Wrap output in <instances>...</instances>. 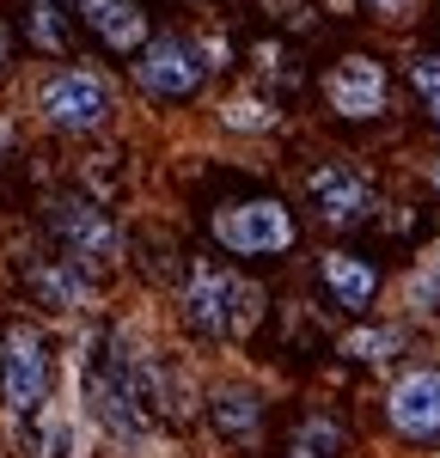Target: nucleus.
Wrapping results in <instances>:
<instances>
[{
  "instance_id": "f257e3e1",
  "label": "nucleus",
  "mask_w": 440,
  "mask_h": 458,
  "mask_svg": "<svg viewBox=\"0 0 440 458\" xmlns=\"http://www.w3.org/2000/svg\"><path fill=\"white\" fill-rule=\"evenodd\" d=\"M172 312H178L183 336H196L208 349H245L257 336V324H263V312H269V293L239 263L190 257L178 276V293H172Z\"/></svg>"
},
{
  "instance_id": "f03ea898",
  "label": "nucleus",
  "mask_w": 440,
  "mask_h": 458,
  "mask_svg": "<svg viewBox=\"0 0 440 458\" xmlns=\"http://www.w3.org/2000/svg\"><path fill=\"white\" fill-rule=\"evenodd\" d=\"M116 110H123V92L98 62H49L31 80V116L49 135L92 141L116 123Z\"/></svg>"
},
{
  "instance_id": "7ed1b4c3",
  "label": "nucleus",
  "mask_w": 440,
  "mask_h": 458,
  "mask_svg": "<svg viewBox=\"0 0 440 458\" xmlns=\"http://www.w3.org/2000/svg\"><path fill=\"white\" fill-rule=\"evenodd\" d=\"M208 245H215L220 263H282L293 245H300V214H293L288 196H220L208 208Z\"/></svg>"
},
{
  "instance_id": "20e7f679",
  "label": "nucleus",
  "mask_w": 440,
  "mask_h": 458,
  "mask_svg": "<svg viewBox=\"0 0 440 458\" xmlns=\"http://www.w3.org/2000/svg\"><path fill=\"white\" fill-rule=\"evenodd\" d=\"M43 233L55 239V257H68L73 269H86L92 282L110 276V269H123V257H129V233L110 220V208L98 196H86V190H62V196H49L43 202Z\"/></svg>"
},
{
  "instance_id": "39448f33",
  "label": "nucleus",
  "mask_w": 440,
  "mask_h": 458,
  "mask_svg": "<svg viewBox=\"0 0 440 458\" xmlns=\"http://www.w3.org/2000/svg\"><path fill=\"white\" fill-rule=\"evenodd\" d=\"M129 80H135V98L172 110V105H196L208 92L215 68L202 55V37L172 25V31H153V43L129 62Z\"/></svg>"
},
{
  "instance_id": "423d86ee",
  "label": "nucleus",
  "mask_w": 440,
  "mask_h": 458,
  "mask_svg": "<svg viewBox=\"0 0 440 458\" xmlns=\"http://www.w3.org/2000/svg\"><path fill=\"white\" fill-rule=\"evenodd\" d=\"M55 386V349H49V330L37 318H13L0 330V410L13 422H31L49 403Z\"/></svg>"
},
{
  "instance_id": "0eeeda50",
  "label": "nucleus",
  "mask_w": 440,
  "mask_h": 458,
  "mask_svg": "<svg viewBox=\"0 0 440 458\" xmlns=\"http://www.w3.org/2000/svg\"><path fill=\"white\" fill-rule=\"evenodd\" d=\"M300 183H306V202L318 214V226H330V233H355L367 220H379V208H385L379 202V183L355 159H336V153L312 159Z\"/></svg>"
},
{
  "instance_id": "6e6552de",
  "label": "nucleus",
  "mask_w": 440,
  "mask_h": 458,
  "mask_svg": "<svg viewBox=\"0 0 440 458\" xmlns=\"http://www.w3.org/2000/svg\"><path fill=\"white\" fill-rule=\"evenodd\" d=\"M318 98L349 129L355 123H385L392 116V68L379 55H367V49H349L318 73Z\"/></svg>"
},
{
  "instance_id": "1a4fd4ad",
  "label": "nucleus",
  "mask_w": 440,
  "mask_h": 458,
  "mask_svg": "<svg viewBox=\"0 0 440 458\" xmlns=\"http://www.w3.org/2000/svg\"><path fill=\"white\" fill-rule=\"evenodd\" d=\"M379 416L403 446H440V360H410L385 386Z\"/></svg>"
},
{
  "instance_id": "9d476101",
  "label": "nucleus",
  "mask_w": 440,
  "mask_h": 458,
  "mask_svg": "<svg viewBox=\"0 0 440 458\" xmlns=\"http://www.w3.org/2000/svg\"><path fill=\"white\" fill-rule=\"evenodd\" d=\"M202 422H208V434H215L220 446L245 453V446L263 440V422H269V391L251 386V379H239V373L208 379V386H202Z\"/></svg>"
},
{
  "instance_id": "9b49d317",
  "label": "nucleus",
  "mask_w": 440,
  "mask_h": 458,
  "mask_svg": "<svg viewBox=\"0 0 440 458\" xmlns=\"http://www.w3.org/2000/svg\"><path fill=\"white\" fill-rule=\"evenodd\" d=\"M312 276H318V293L330 300V312L355 318V324L373 318L379 293H385V269L373 257H361V250H349V245H325L318 263H312Z\"/></svg>"
},
{
  "instance_id": "f8f14e48",
  "label": "nucleus",
  "mask_w": 440,
  "mask_h": 458,
  "mask_svg": "<svg viewBox=\"0 0 440 458\" xmlns=\"http://www.w3.org/2000/svg\"><path fill=\"white\" fill-rule=\"evenodd\" d=\"M80 31L92 37L105 55L135 62L147 43H153V19H147L141 0H80Z\"/></svg>"
},
{
  "instance_id": "ddd939ff",
  "label": "nucleus",
  "mask_w": 440,
  "mask_h": 458,
  "mask_svg": "<svg viewBox=\"0 0 440 458\" xmlns=\"http://www.w3.org/2000/svg\"><path fill=\"white\" fill-rule=\"evenodd\" d=\"M25 293H31L43 312L73 318V312H92L98 282H92L86 269H73L68 257H37V263H25Z\"/></svg>"
},
{
  "instance_id": "4468645a",
  "label": "nucleus",
  "mask_w": 440,
  "mask_h": 458,
  "mask_svg": "<svg viewBox=\"0 0 440 458\" xmlns=\"http://www.w3.org/2000/svg\"><path fill=\"white\" fill-rule=\"evenodd\" d=\"M215 123L233 135V141H269V135L288 129V110H282V98L257 92L251 80H245V86H233V92L215 105Z\"/></svg>"
},
{
  "instance_id": "2eb2a0df",
  "label": "nucleus",
  "mask_w": 440,
  "mask_h": 458,
  "mask_svg": "<svg viewBox=\"0 0 440 458\" xmlns=\"http://www.w3.org/2000/svg\"><path fill=\"white\" fill-rule=\"evenodd\" d=\"M336 354L349 367H392V360L410 354V324L403 318H361L336 336Z\"/></svg>"
},
{
  "instance_id": "dca6fc26",
  "label": "nucleus",
  "mask_w": 440,
  "mask_h": 458,
  "mask_svg": "<svg viewBox=\"0 0 440 458\" xmlns=\"http://www.w3.org/2000/svg\"><path fill=\"white\" fill-rule=\"evenodd\" d=\"M80 0H25V43L49 62H73Z\"/></svg>"
},
{
  "instance_id": "f3484780",
  "label": "nucleus",
  "mask_w": 440,
  "mask_h": 458,
  "mask_svg": "<svg viewBox=\"0 0 440 458\" xmlns=\"http://www.w3.org/2000/svg\"><path fill=\"white\" fill-rule=\"evenodd\" d=\"M282 458H349V422L336 410H306L288 428V446Z\"/></svg>"
},
{
  "instance_id": "a211bd4d",
  "label": "nucleus",
  "mask_w": 440,
  "mask_h": 458,
  "mask_svg": "<svg viewBox=\"0 0 440 458\" xmlns=\"http://www.w3.org/2000/svg\"><path fill=\"white\" fill-rule=\"evenodd\" d=\"M398 306L403 324H440V245L422 250L398 282Z\"/></svg>"
},
{
  "instance_id": "6ab92c4d",
  "label": "nucleus",
  "mask_w": 440,
  "mask_h": 458,
  "mask_svg": "<svg viewBox=\"0 0 440 458\" xmlns=\"http://www.w3.org/2000/svg\"><path fill=\"white\" fill-rule=\"evenodd\" d=\"M251 68H257V92H269V98H288V92H300V62H293L288 43H275V37H263V43H251Z\"/></svg>"
},
{
  "instance_id": "aec40b11",
  "label": "nucleus",
  "mask_w": 440,
  "mask_h": 458,
  "mask_svg": "<svg viewBox=\"0 0 440 458\" xmlns=\"http://www.w3.org/2000/svg\"><path fill=\"white\" fill-rule=\"evenodd\" d=\"M403 80H410V92H416L422 116L440 129V49H416V55L403 62Z\"/></svg>"
},
{
  "instance_id": "412c9836",
  "label": "nucleus",
  "mask_w": 440,
  "mask_h": 458,
  "mask_svg": "<svg viewBox=\"0 0 440 458\" xmlns=\"http://www.w3.org/2000/svg\"><path fill=\"white\" fill-rule=\"evenodd\" d=\"M269 19H282L288 31H312L318 25V13H312V0H257Z\"/></svg>"
},
{
  "instance_id": "4be33fe9",
  "label": "nucleus",
  "mask_w": 440,
  "mask_h": 458,
  "mask_svg": "<svg viewBox=\"0 0 440 458\" xmlns=\"http://www.w3.org/2000/svg\"><path fill=\"white\" fill-rule=\"evenodd\" d=\"M361 13L385 19V25H410V19L422 13V0H361Z\"/></svg>"
},
{
  "instance_id": "5701e85b",
  "label": "nucleus",
  "mask_w": 440,
  "mask_h": 458,
  "mask_svg": "<svg viewBox=\"0 0 440 458\" xmlns=\"http://www.w3.org/2000/svg\"><path fill=\"white\" fill-rule=\"evenodd\" d=\"M196 37H202V55H208V68H215V73L233 68V37H226V31L208 25V31H196Z\"/></svg>"
},
{
  "instance_id": "b1692460",
  "label": "nucleus",
  "mask_w": 440,
  "mask_h": 458,
  "mask_svg": "<svg viewBox=\"0 0 440 458\" xmlns=\"http://www.w3.org/2000/svg\"><path fill=\"white\" fill-rule=\"evenodd\" d=\"M6 73H13V25L0 19V80H6Z\"/></svg>"
},
{
  "instance_id": "393cba45",
  "label": "nucleus",
  "mask_w": 440,
  "mask_h": 458,
  "mask_svg": "<svg viewBox=\"0 0 440 458\" xmlns=\"http://www.w3.org/2000/svg\"><path fill=\"white\" fill-rule=\"evenodd\" d=\"M422 177H428V190L440 196V153H428V172H422Z\"/></svg>"
},
{
  "instance_id": "a878e982",
  "label": "nucleus",
  "mask_w": 440,
  "mask_h": 458,
  "mask_svg": "<svg viewBox=\"0 0 440 458\" xmlns=\"http://www.w3.org/2000/svg\"><path fill=\"white\" fill-rule=\"evenodd\" d=\"M349 6H361V0H325V13H349Z\"/></svg>"
},
{
  "instance_id": "bb28decb",
  "label": "nucleus",
  "mask_w": 440,
  "mask_h": 458,
  "mask_svg": "<svg viewBox=\"0 0 440 458\" xmlns=\"http://www.w3.org/2000/svg\"><path fill=\"white\" fill-rule=\"evenodd\" d=\"M6 141H13V123H6V116H0V153H6Z\"/></svg>"
},
{
  "instance_id": "cd10ccee",
  "label": "nucleus",
  "mask_w": 440,
  "mask_h": 458,
  "mask_svg": "<svg viewBox=\"0 0 440 458\" xmlns=\"http://www.w3.org/2000/svg\"><path fill=\"white\" fill-rule=\"evenodd\" d=\"M435 458H440V453H435Z\"/></svg>"
}]
</instances>
